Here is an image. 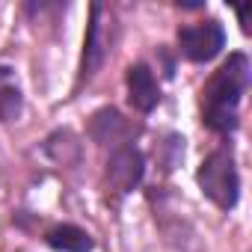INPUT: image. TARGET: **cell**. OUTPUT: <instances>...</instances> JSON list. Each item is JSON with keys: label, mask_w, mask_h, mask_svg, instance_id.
<instances>
[{"label": "cell", "mask_w": 252, "mask_h": 252, "mask_svg": "<svg viewBox=\"0 0 252 252\" xmlns=\"http://www.w3.org/2000/svg\"><path fill=\"white\" fill-rule=\"evenodd\" d=\"M252 83V63L243 51H231L199 86V122L220 140H231L240 128L243 95Z\"/></svg>", "instance_id": "6da1fadb"}, {"label": "cell", "mask_w": 252, "mask_h": 252, "mask_svg": "<svg viewBox=\"0 0 252 252\" xmlns=\"http://www.w3.org/2000/svg\"><path fill=\"white\" fill-rule=\"evenodd\" d=\"M196 187L199 193L222 214H231L240 205V166H237V155L231 140H220V146H214L199 169H196Z\"/></svg>", "instance_id": "7a4b0ae2"}, {"label": "cell", "mask_w": 252, "mask_h": 252, "mask_svg": "<svg viewBox=\"0 0 252 252\" xmlns=\"http://www.w3.org/2000/svg\"><path fill=\"white\" fill-rule=\"evenodd\" d=\"M113 15L107 12L104 3H89V18H86V33H83V51H80V65H77V77H74V89L71 95H77L86 83H92V77L104 68L110 51H113Z\"/></svg>", "instance_id": "3957f363"}, {"label": "cell", "mask_w": 252, "mask_h": 252, "mask_svg": "<svg viewBox=\"0 0 252 252\" xmlns=\"http://www.w3.org/2000/svg\"><path fill=\"white\" fill-rule=\"evenodd\" d=\"M146 169H149V160L137 143H122L110 149L104 160V187L113 196V202H122L125 196L140 190L146 181Z\"/></svg>", "instance_id": "277c9868"}, {"label": "cell", "mask_w": 252, "mask_h": 252, "mask_svg": "<svg viewBox=\"0 0 252 252\" xmlns=\"http://www.w3.org/2000/svg\"><path fill=\"white\" fill-rule=\"evenodd\" d=\"M225 27L220 18H202L196 24H181L175 30V51L193 65H208L225 51Z\"/></svg>", "instance_id": "5b68a950"}, {"label": "cell", "mask_w": 252, "mask_h": 252, "mask_svg": "<svg viewBox=\"0 0 252 252\" xmlns=\"http://www.w3.org/2000/svg\"><path fill=\"white\" fill-rule=\"evenodd\" d=\"M137 134H140V125H134L128 116H125L119 107L107 104V107H98L89 113L86 119V137L101 146V149H116L122 143H137Z\"/></svg>", "instance_id": "8992f818"}, {"label": "cell", "mask_w": 252, "mask_h": 252, "mask_svg": "<svg viewBox=\"0 0 252 252\" xmlns=\"http://www.w3.org/2000/svg\"><path fill=\"white\" fill-rule=\"evenodd\" d=\"M125 95H128L131 110L140 113V116H149L160 107L163 89H160V80H158L155 68L146 60H137L125 68Z\"/></svg>", "instance_id": "52a82bcc"}, {"label": "cell", "mask_w": 252, "mask_h": 252, "mask_svg": "<svg viewBox=\"0 0 252 252\" xmlns=\"http://www.w3.org/2000/svg\"><path fill=\"white\" fill-rule=\"evenodd\" d=\"M42 243L54 252H95V237L77 222H54L42 231Z\"/></svg>", "instance_id": "ba28073f"}, {"label": "cell", "mask_w": 252, "mask_h": 252, "mask_svg": "<svg viewBox=\"0 0 252 252\" xmlns=\"http://www.w3.org/2000/svg\"><path fill=\"white\" fill-rule=\"evenodd\" d=\"M42 152H45L57 166H74V163H80L83 143H80V137H77L71 128H57V131H51V134L45 137Z\"/></svg>", "instance_id": "9c48e42d"}, {"label": "cell", "mask_w": 252, "mask_h": 252, "mask_svg": "<svg viewBox=\"0 0 252 252\" xmlns=\"http://www.w3.org/2000/svg\"><path fill=\"white\" fill-rule=\"evenodd\" d=\"M24 116V92L15 80V68L0 65V122L12 125Z\"/></svg>", "instance_id": "30bf717a"}, {"label": "cell", "mask_w": 252, "mask_h": 252, "mask_svg": "<svg viewBox=\"0 0 252 252\" xmlns=\"http://www.w3.org/2000/svg\"><path fill=\"white\" fill-rule=\"evenodd\" d=\"M184 137L181 134H163V140L155 146V158H158V166L163 172H172L181 160H184Z\"/></svg>", "instance_id": "8fae6325"}, {"label": "cell", "mask_w": 252, "mask_h": 252, "mask_svg": "<svg viewBox=\"0 0 252 252\" xmlns=\"http://www.w3.org/2000/svg\"><path fill=\"white\" fill-rule=\"evenodd\" d=\"M158 57L163 60V77H175V63H172V57H169V48H166V45H160V48H158Z\"/></svg>", "instance_id": "7c38bea8"}, {"label": "cell", "mask_w": 252, "mask_h": 252, "mask_svg": "<svg viewBox=\"0 0 252 252\" xmlns=\"http://www.w3.org/2000/svg\"><path fill=\"white\" fill-rule=\"evenodd\" d=\"M249 12H252V6H240L237 9V21H240V30L243 33H249Z\"/></svg>", "instance_id": "4fadbf2b"}, {"label": "cell", "mask_w": 252, "mask_h": 252, "mask_svg": "<svg viewBox=\"0 0 252 252\" xmlns=\"http://www.w3.org/2000/svg\"><path fill=\"white\" fill-rule=\"evenodd\" d=\"M178 6H181V9H202L205 3H178Z\"/></svg>", "instance_id": "5bb4252c"}]
</instances>
